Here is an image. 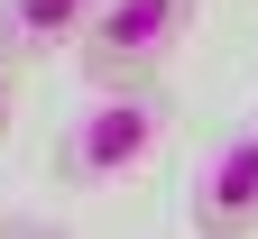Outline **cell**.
<instances>
[{
	"mask_svg": "<svg viewBox=\"0 0 258 239\" xmlns=\"http://www.w3.org/2000/svg\"><path fill=\"white\" fill-rule=\"evenodd\" d=\"M0 230H10V212H0Z\"/></svg>",
	"mask_w": 258,
	"mask_h": 239,
	"instance_id": "obj_6",
	"label": "cell"
},
{
	"mask_svg": "<svg viewBox=\"0 0 258 239\" xmlns=\"http://www.w3.org/2000/svg\"><path fill=\"white\" fill-rule=\"evenodd\" d=\"M175 138V101L157 83H92L74 101L55 138V184L64 193H111V184H139Z\"/></svg>",
	"mask_w": 258,
	"mask_h": 239,
	"instance_id": "obj_1",
	"label": "cell"
},
{
	"mask_svg": "<svg viewBox=\"0 0 258 239\" xmlns=\"http://www.w3.org/2000/svg\"><path fill=\"white\" fill-rule=\"evenodd\" d=\"M92 19V0H0V64H46V55H74Z\"/></svg>",
	"mask_w": 258,
	"mask_h": 239,
	"instance_id": "obj_4",
	"label": "cell"
},
{
	"mask_svg": "<svg viewBox=\"0 0 258 239\" xmlns=\"http://www.w3.org/2000/svg\"><path fill=\"white\" fill-rule=\"evenodd\" d=\"M10 129H19V92H10V64H0V147H10Z\"/></svg>",
	"mask_w": 258,
	"mask_h": 239,
	"instance_id": "obj_5",
	"label": "cell"
},
{
	"mask_svg": "<svg viewBox=\"0 0 258 239\" xmlns=\"http://www.w3.org/2000/svg\"><path fill=\"white\" fill-rule=\"evenodd\" d=\"M184 230L203 239H240L258 230V120H231L212 129L184 166Z\"/></svg>",
	"mask_w": 258,
	"mask_h": 239,
	"instance_id": "obj_3",
	"label": "cell"
},
{
	"mask_svg": "<svg viewBox=\"0 0 258 239\" xmlns=\"http://www.w3.org/2000/svg\"><path fill=\"white\" fill-rule=\"evenodd\" d=\"M194 19H203V0H92L74 64L92 83H157L175 64V46L194 37Z\"/></svg>",
	"mask_w": 258,
	"mask_h": 239,
	"instance_id": "obj_2",
	"label": "cell"
}]
</instances>
